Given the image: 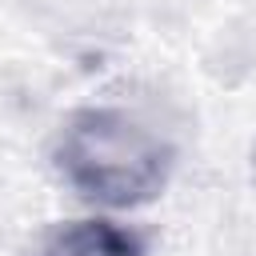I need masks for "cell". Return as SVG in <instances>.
<instances>
[{"label": "cell", "instance_id": "cell-1", "mask_svg": "<svg viewBox=\"0 0 256 256\" xmlns=\"http://www.w3.org/2000/svg\"><path fill=\"white\" fill-rule=\"evenodd\" d=\"M56 168L84 200L136 208L160 196V188L168 184L172 148L128 112L88 108L60 132Z\"/></svg>", "mask_w": 256, "mask_h": 256}, {"label": "cell", "instance_id": "cell-2", "mask_svg": "<svg viewBox=\"0 0 256 256\" xmlns=\"http://www.w3.org/2000/svg\"><path fill=\"white\" fill-rule=\"evenodd\" d=\"M44 256H144V244L112 220H76L48 240Z\"/></svg>", "mask_w": 256, "mask_h": 256}]
</instances>
